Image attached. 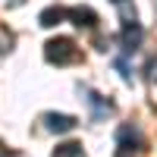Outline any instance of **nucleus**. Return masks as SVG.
I'll use <instances>...</instances> for the list:
<instances>
[{
  "label": "nucleus",
  "instance_id": "obj_3",
  "mask_svg": "<svg viewBox=\"0 0 157 157\" xmlns=\"http://www.w3.org/2000/svg\"><path fill=\"white\" fill-rule=\"evenodd\" d=\"M69 19L78 25V29H94V25H98V13L91 6H72L69 10Z\"/></svg>",
  "mask_w": 157,
  "mask_h": 157
},
{
  "label": "nucleus",
  "instance_id": "obj_8",
  "mask_svg": "<svg viewBox=\"0 0 157 157\" xmlns=\"http://www.w3.org/2000/svg\"><path fill=\"white\" fill-rule=\"evenodd\" d=\"M113 3H123V0H113Z\"/></svg>",
  "mask_w": 157,
  "mask_h": 157
},
{
  "label": "nucleus",
  "instance_id": "obj_4",
  "mask_svg": "<svg viewBox=\"0 0 157 157\" xmlns=\"http://www.w3.org/2000/svg\"><path fill=\"white\" fill-rule=\"evenodd\" d=\"M66 16H69V10H63V6H44L38 13V22H41L44 29H54V25H60Z\"/></svg>",
  "mask_w": 157,
  "mask_h": 157
},
{
  "label": "nucleus",
  "instance_id": "obj_5",
  "mask_svg": "<svg viewBox=\"0 0 157 157\" xmlns=\"http://www.w3.org/2000/svg\"><path fill=\"white\" fill-rule=\"evenodd\" d=\"M138 41H141V29H138L135 22H126V25H123V47H126V50H135Z\"/></svg>",
  "mask_w": 157,
  "mask_h": 157
},
{
  "label": "nucleus",
  "instance_id": "obj_1",
  "mask_svg": "<svg viewBox=\"0 0 157 157\" xmlns=\"http://www.w3.org/2000/svg\"><path fill=\"white\" fill-rule=\"evenodd\" d=\"M44 60L47 63H57V66H69V63L78 60V47L72 38H50V41L44 44Z\"/></svg>",
  "mask_w": 157,
  "mask_h": 157
},
{
  "label": "nucleus",
  "instance_id": "obj_2",
  "mask_svg": "<svg viewBox=\"0 0 157 157\" xmlns=\"http://www.w3.org/2000/svg\"><path fill=\"white\" fill-rule=\"evenodd\" d=\"M44 126L50 132H72L75 116H69V113H44Z\"/></svg>",
  "mask_w": 157,
  "mask_h": 157
},
{
  "label": "nucleus",
  "instance_id": "obj_6",
  "mask_svg": "<svg viewBox=\"0 0 157 157\" xmlns=\"http://www.w3.org/2000/svg\"><path fill=\"white\" fill-rule=\"evenodd\" d=\"M54 157H85V151H82L78 141H63V145H57Z\"/></svg>",
  "mask_w": 157,
  "mask_h": 157
},
{
  "label": "nucleus",
  "instance_id": "obj_7",
  "mask_svg": "<svg viewBox=\"0 0 157 157\" xmlns=\"http://www.w3.org/2000/svg\"><path fill=\"white\" fill-rule=\"evenodd\" d=\"M151 78H154V82H157V63H154V66H151Z\"/></svg>",
  "mask_w": 157,
  "mask_h": 157
}]
</instances>
